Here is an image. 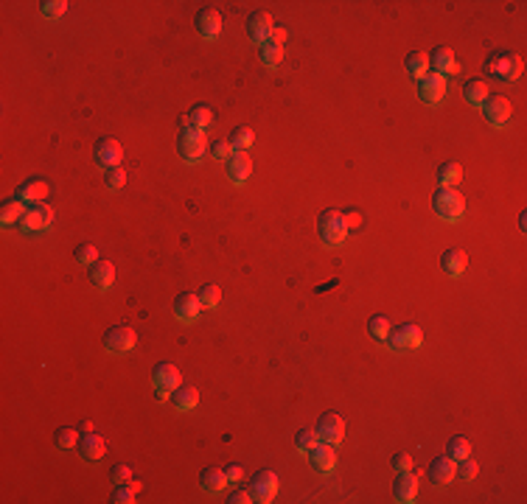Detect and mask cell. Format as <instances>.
Returning <instances> with one entry per match:
<instances>
[{
  "label": "cell",
  "instance_id": "ee69618b",
  "mask_svg": "<svg viewBox=\"0 0 527 504\" xmlns=\"http://www.w3.org/2000/svg\"><path fill=\"white\" fill-rule=\"evenodd\" d=\"M65 12H68L65 0H45V3H43V15H45L48 20H57V17H62Z\"/></svg>",
  "mask_w": 527,
  "mask_h": 504
},
{
  "label": "cell",
  "instance_id": "ab89813d",
  "mask_svg": "<svg viewBox=\"0 0 527 504\" xmlns=\"http://www.w3.org/2000/svg\"><path fill=\"white\" fill-rule=\"evenodd\" d=\"M295 445H297V451L309 454V451L317 445V434H314V429H311V431H309V429H300V431L295 434Z\"/></svg>",
  "mask_w": 527,
  "mask_h": 504
},
{
  "label": "cell",
  "instance_id": "5b68a950",
  "mask_svg": "<svg viewBox=\"0 0 527 504\" xmlns=\"http://www.w3.org/2000/svg\"><path fill=\"white\" fill-rule=\"evenodd\" d=\"M51 224H54V210L45 202H37V205L26 207V213L17 221V230H23V232H43Z\"/></svg>",
  "mask_w": 527,
  "mask_h": 504
},
{
  "label": "cell",
  "instance_id": "4fadbf2b",
  "mask_svg": "<svg viewBox=\"0 0 527 504\" xmlns=\"http://www.w3.org/2000/svg\"><path fill=\"white\" fill-rule=\"evenodd\" d=\"M446 96V82L443 76H435V73H424L418 79V98L424 104H440Z\"/></svg>",
  "mask_w": 527,
  "mask_h": 504
},
{
  "label": "cell",
  "instance_id": "603a6c76",
  "mask_svg": "<svg viewBox=\"0 0 527 504\" xmlns=\"http://www.w3.org/2000/svg\"><path fill=\"white\" fill-rule=\"evenodd\" d=\"M440 267L449 278H460L468 267V258H466V252L463 249H446L443 252V258H440Z\"/></svg>",
  "mask_w": 527,
  "mask_h": 504
},
{
  "label": "cell",
  "instance_id": "1f68e13d",
  "mask_svg": "<svg viewBox=\"0 0 527 504\" xmlns=\"http://www.w3.org/2000/svg\"><path fill=\"white\" fill-rule=\"evenodd\" d=\"M253 129L250 126H236L233 132H230V138H228V143H230V149L233 151H247L250 146H253Z\"/></svg>",
  "mask_w": 527,
  "mask_h": 504
},
{
  "label": "cell",
  "instance_id": "f6af8a7d",
  "mask_svg": "<svg viewBox=\"0 0 527 504\" xmlns=\"http://www.w3.org/2000/svg\"><path fill=\"white\" fill-rule=\"evenodd\" d=\"M233 154V149H230V143L228 140H216L214 146H211V157L216 160V163H228V157Z\"/></svg>",
  "mask_w": 527,
  "mask_h": 504
},
{
  "label": "cell",
  "instance_id": "83f0119b",
  "mask_svg": "<svg viewBox=\"0 0 527 504\" xmlns=\"http://www.w3.org/2000/svg\"><path fill=\"white\" fill-rule=\"evenodd\" d=\"M463 96H466L468 104L482 107V101L488 98V84H485L482 79H468V82L463 84Z\"/></svg>",
  "mask_w": 527,
  "mask_h": 504
},
{
  "label": "cell",
  "instance_id": "7dc6e473",
  "mask_svg": "<svg viewBox=\"0 0 527 504\" xmlns=\"http://www.w3.org/2000/svg\"><path fill=\"white\" fill-rule=\"evenodd\" d=\"M393 468L396 470H410L413 468V457L410 454H396L393 457Z\"/></svg>",
  "mask_w": 527,
  "mask_h": 504
},
{
  "label": "cell",
  "instance_id": "74e56055",
  "mask_svg": "<svg viewBox=\"0 0 527 504\" xmlns=\"http://www.w3.org/2000/svg\"><path fill=\"white\" fill-rule=\"evenodd\" d=\"M79 429H68V426H62V429H57L54 431V443H57V448H76V443H79Z\"/></svg>",
  "mask_w": 527,
  "mask_h": 504
},
{
  "label": "cell",
  "instance_id": "7c38bea8",
  "mask_svg": "<svg viewBox=\"0 0 527 504\" xmlns=\"http://www.w3.org/2000/svg\"><path fill=\"white\" fill-rule=\"evenodd\" d=\"M314 434H317V440L336 445V443H339V440L345 437V423H342V417H339V415L328 412V415H322V417L317 420V426H314Z\"/></svg>",
  "mask_w": 527,
  "mask_h": 504
},
{
  "label": "cell",
  "instance_id": "836d02e7",
  "mask_svg": "<svg viewBox=\"0 0 527 504\" xmlns=\"http://www.w3.org/2000/svg\"><path fill=\"white\" fill-rule=\"evenodd\" d=\"M188 124L191 126H197V129H208L211 124H214V112H211V107H205V104H197L191 112H188Z\"/></svg>",
  "mask_w": 527,
  "mask_h": 504
},
{
  "label": "cell",
  "instance_id": "9a60e30c",
  "mask_svg": "<svg viewBox=\"0 0 527 504\" xmlns=\"http://www.w3.org/2000/svg\"><path fill=\"white\" fill-rule=\"evenodd\" d=\"M222 15L216 12V9H211V6H205L202 12H197V20H194V26H197V31L205 37V40H216L219 34H222Z\"/></svg>",
  "mask_w": 527,
  "mask_h": 504
},
{
  "label": "cell",
  "instance_id": "2e32d148",
  "mask_svg": "<svg viewBox=\"0 0 527 504\" xmlns=\"http://www.w3.org/2000/svg\"><path fill=\"white\" fill-rule=\"evenodd\" d=\"M272 34V17L269 12H253L247 17V37L255 43V45H264Z\"/></svg>",
  "mask_w": 527,
  "mask_h": 504
},
{
  "label": "cell",
  "instance_id": "d6a6232c",
  "mask_svg": "<svg viewBox=\"0 0 527 504\" xmlns=\"http://www.w3.org/2000/svg\"><path fill=\"white\" fill-rule=\"evenodd\" d=\"M404 68H407V73L410 76H415V79H421L426 71H429V59H426V54H421V51H413L407 59H404Z\"/></svg>",
  "mask_w": 527,
  "mask_h": 504
},
{
  "label": "cell",
  "instance_id": "9c48e42d",
  "mask_svg": "<svg viewBox=\"0 0 527 504\" xmlns=\"http://www.w3.org/2000/svg\"><path fill=\"white\" fill-rule=\"evenodd\" d=\"M510 101L505 96H496V93H488V98L482 101V115L491 126H505L510 121Z\"/></svg>",
  "mask_w": 527,
  "mask_h": 504
},
{
  "label": "cell",
  "instance_id": "f546056e",
  "mask_svg": "<svg viewBox=\"0 0 527 504\" xmlns=\"http://www.w3.org/2000/svg\"><path fill=\"white\" fill-rule=\"evenodd\" d=\"M281 57H283V45L267 40L264 45H258V59L267 65V68H278L281 65Z\"/></svg>",
  "mask_w": 527,
  "mask_h": 504
},
{
  "label": "cell",
  "instance_id": "4dcf8cb0",
  "mask_svg": "<svg viewBox=\"0 0 527 504\" xmlns=\"http://www.w3.org/2000/svg\"><path fill=\"white\" fill-rule=\"evenodd\" d=\"M460 177H463V168H460V163H454V160H449V163H443V165L438 168V182H440V188L457 185Z\"/></svg>",
  "mask_w": 527,
  "mask_h": 504
},
{
  "label": "cell",
  "instance_id": "cb8c5ba5",
  "mask_svg": "<svg viewBox=\"0 0 527 504\" xmlns=\"http://www.w3.org/2000/svg\"><path fill=\"white\" fill-rule=\"evenodd\" d=\"M90 281H93V286L96 289H101V292H107L110 286H112V281H115V267L110 264V261H96V264H90Z\"/></svg>",
  "mask_w": 527,
  "mask_h": 504
},
{
  "label": "cell",
  "instance_id": "e575fe53",
  "mask_svg": "<svg viewBox=\"0 0 527 504\" xmlns=\"http://www.w3.org/2000/svg\"><path fill=\"white\" fill-rule=\"evenodd\" d=\"M446 454H449L454 462H460V459L471 457V443H468L466 437H452V440L446 443Z\"/></svg>",
  "mask_w": 527,
  "mask_h": 504
},
{
  "label": "cell",
  "instance_id": "8992f818",
  "mask_svg": "<svg viewBox=\"0 0 527 504\" xmlns=\"http://www.w3.org/2000/svg\"><path fill=\"white\" fill-rule=\"evenodd\" d=\"M424 342V331L413 323H401L399 328H390L387 334V345L393 350H413V348H421Z\"/></svg>",
  "mask_w": 527,
  "mask_h": 504
},
{
  "label": "cell",
  "instance_id": "f35d334b",
  "mask_svg": "<svg viewBox=\"0 0 527 504\" xmlns=\"http://www.w3.org/2000/svg\"><path fill=\"white\" fill-rule=\"evenodd\" d=\"M124 182H126V171H124L121 165H115V168H107V171H104V185H107L110 191H121V188H124Z\"/></svg>",
  "mask_w": 527,
  "mask_h": 504
},
{
  "label": "cell",
  "instance_id": "f1b7e54d",
  "mask_svg": "<svg viewBox=\"0 0 527 504\" xmlns=\"http://www.w3.org/2000/svg\"><path fill=\"white\" fill-rule=\"evenodd\" d=\"M23 213H26V202H23V199H17V196H15V199H6L3 207H0V221H3L6 227H9V224H17Z\"/></svg>",
  "mask_w": 527,
  "mask_h": 504
},
{
  "label": "cell",
  "instance_id": "bcb514c9",
  "mask_svg": "<svg viewBox=\"0 0 527 504\" xmlns=\"http://www.w3.org/2000/svg\"><path fill=\"white\" fill-rule=\"evenodd\" d=\"M110 476H112V482H115V484H124V482H129V479H132V470H129V465H112Z\"/></svg>",
  "mask_w": 527,
  "mask_h": 504
},
{
  "label": "cell",
  "instance_id": "3957f363",
  "mask_svg": "<svg viewBox=\"0 0 527 504\" xmlns=\"http://www.w3.org/2000/svg\"><path fill=\"white\" fill-rule=\"evenodd\" d=\"M317 232H320V238H322V244H328V246H339L342 241H345V235H348V224H345V213H339V210H322L320 213V218H317Z\"/></svg>",
  "mask_w": 527,
  "mask_h": 504
},
{
  "label": "cell",
  "instance_id": "8fae6325",
  "mask_svg": "<svg viewBox=\"0 0 527 504\" xmlns=\"http://www.w3.org/2000/svg\"><path fill=\"white\" fill-rule=\"evenodd\" d=\"M135 342H138V336L129 325H112L104 334V348L110 353H129L135 348Z\"/></svg>",
  "mask_w": 527,
  "mask_h": 504
},
{
  "label": "cell",
  "instance_id": "ac0fdd59",
  "mask_svg": "<svg viewBox=\"0 0 527 504\" xmlns=\"http://www.w3.org/2000/svg\"><path fill=\"white\" fill-rule=\"evenodd\" d=\"M306 457L311 459V465H314L320 473H331V470L336 468V454H334V445H331V443L317 440V445H314Z\"/></svg>",
  "mask_w": 527,
  "mask_h": 504
},
{
  "label": "cell",
  "instance_id": "d4e9b609",
  "mask_svg": "<svg viewBox=\"0 0 527 504\" xmlns=\"http://www.w3.org/2000/svg\"><path fill=\"white\" fill-rule=\"evenodd\" d=\"M45 193H48V182H45V179H26V182L17 188V199H23L26 205L43 202Z\"/></svg>",
  "mask_w": 527,
  "mask_h": 504
},
{
  "label": "cell",
  "instance_id": "d6986e66",
  "mask_svg": "<svg viewBox=\"0 0 527 504\" xmlns=\"http://www.w3.org/2000/svg\"><path fill=\"white\" fill-rule=\"evenodd\" d=\"M426 59H429V68H432L435 76H452V73L460 71L457 62H454V54H452L449 48H435Z\"/></svg>",
  "mask_w": 527,
  "mask_h": 504
},
{
  "label": "cell",
  "instance_id": "44dd1931",
  "mask_svg": "<svg viewBox=\"0 0 527 504\" xmlns=\"http://www.w3.org/2000/svg\"><path fill=\"white\" fill-rule=\"evenodd\" d=\"M454 468H457V462L446 454V457H435L426 473H429L432 484H449V482L454 479Z\"/></svg>",
  "mask_w": 527,
  "mask_h": 504
},
{
  "label": "cell",
  "instance_id": "52a82bcc",
  "mask_svg": "<svg viewBox=\"0 0 527 504\" xmlns=\"http://www.w3.org/2000/svg\"><path fill=\"white\" fill-rule=\"evenodd\" d=\"M250 496H253V501H261V504H267V501H272L275 498V493H278V473L275 470H258L253 479H250Z\"/></svg>",
  "mask_w": 527,
  "mask_h": 504
},
{
  "label": "cell",
  "instance_id": "277c9868",
  "mask_svg": "<svg viewBox=\"0 0 527 504\" xmlns=\"http://www.w3.org/2000/svg\"><path fill=\"white\" fill-rule=\"evenodd\" d=\"M432 210L443 218V221H457L466 210V199L454 191V188H438L432 196Z\"/></svg>",
  "mask_w": 527,
  "mask_h": 504
},
{
  "label": "cell",
  "instance_id": "7a4b0ae2",
  "mask_svg": "<svg viewBox=\"0 0 527 504\" xmlns=\"http://www.w3.org/2000/svg\"><path fill=\"white\" fill-rule=\"evenodd\" d=\"M177 151L186 163H200L208 154V138L197 126H183L177 135Z\"/></svg>",
  "mask_w": 527,
  "mask_h": 504
},
{
  "label": "cell",
  "instance_id": "484cf974",
  "mask_svg": "<svg viewBox=\"0 0 527 504\" xmlns=\"http://www.w3.org/2000/svg\"><path fill=\"white\" fill-rule=\"evenodd\" d=\"M228 484V476H225V468H202L200 473V487L205 493H222Z\"/></svg>",
  "mask_w": 527,
  "mask_h": 504
},
{
  "label": "cell",
  "instance_id": "b9f144b4",
  "mask_svg": "<svg viewBox=\"0 0 527 504\" xmlns=\"http://www.w3.org/2000/svg\"><path fill=\"white\" fill-rule=\"evenodd\" d=\"M76 261H79V264H96V261H98L96 244H79V246H76Z\"/></svg>",
  "mask_w": 527,
  "mask_h": 504
},
{
  "label": "cell",
  "instance_id": "30bf717a",
  "mask_svg": "<svg viewBox=\"0 0 527 504\" xmlns=\"http://www.w3.org/2000/svg\"><path fill=\"white\" fill-rule=\"evenodd\" d=\"M121 157H124V149H121L118 140H112V138H98V140H96V146H93V160H96V165H101V168L107 171V168H115V165L121 163Z\"/></svg>",
  "mask_w": 527,
  "mask_h": 504
},
{
  "label": "cell",
  "instance_id": "ba28073f",
  "mask_svg": "<svg viewBox=\"0 0 527 504\" xmlns=\"http://www.w3.org/2000/svg\"><path fill=\"white\" fill-rule=\"evenodd\" d=\"M151 384L157 387V398H165L168 392H174L180 387V370L174 364H168V362H160L151 370Z\"/></svg>",
  "mask_w": 527,
  "mask_h": 504
},
{
  "label": "cell",
  "instance_id": "f907efd6",
  "mask_svg": "<svg viewBox=\"0 0 527 504\" xmlns=\"http://www.w3.org/2000/svg\"><path fill=\"white\" fill-rule=\"evenodd\" d=\"M269 40H272V43H278V45H283V40H286V29H283V26H272Z\"/></svg>",
  "mask_w": 527,
  "mask_h": 504
},
{
  "label": "cell",
  "instance_id": "d590c367",
  "mask_svg": "<svg viewBox=\"0 0 527 504\" xmlns=\"http://www.w3.org/2000/svg\"><path fill=\"white\" fill-rule=\"evenodd\" d=\"M197 295H200V300H202V309H216V306H219V300H222V289H219L216 283L202 286Z\"/></svg>",
  "mask_w": 527,
  "mask_h": 504
},
{
  "label": "cell",
  "instance_id": "7bdbcfd3",
  "mask_svg": "<svg viewBox=\"0 0 527 504\" xmlns=\"http://www.w3.org/2000/svg\"><path fill=\"white\" fill-rule=\"evenodd\" d=\"M110 498H112L115 504H132V501H135V487H129V482L115 484V490H112Z\"/></svg>",
  "mask_w": 527,
  "mask_h": 504
},
{
  "label": "cell",
  "instance_id": "681fc988",
  "mask_svg": "<svg viewBox=\"0 0 527 504\" xmlns=\"http://www.w3.org/2000/svg\"><path fill=\"white\" fill-rule=\"evenodd\" d=\"M230 504H250L253 501V496H250V490H236L230 498H228Z\"/></svg>",
  "mask_w": 527,
  "mask_h": 504
},
{
  "label": "cell",
  "instance_id": "ffe728a7",
  "mask_svg": "<svg viewBox=\"0 0 527 504\" xmlns=\"http://www.w3.org/2000/svg\"><path fill=\"white\" fill-rule=\"evenodd\" d=\"M415 493H418V479L410 470H399V476L393 479V496H396V501L410 504L415 498Z\"/></svg>",
  "mask_w": 527,
  "mask_h": 504
},
{
  "label": "cell",
  "instance_id": "4316f807",
  "mask_svg": "<svg viewBox=\"0 0 527 504\" xmlns=\"http://www.w3.org/2000/svg\"><path fill=\"white\" fill-rule=\"evenodd\" d=\"M171 403H174V409H180V412L197 409V403H200L197 387H177V390L171 392Z\"/></svg>",
  "mask_w": 527,
  "mask_h": 504
},
{
  "label": "cell",
  "instance_id": "60d3db41",
  "mask_svg": "<svg viewBox=\"0 0 527 504\" xmlns=\"http://www.w3.org/2000/svg\"><path fill=\"white\" fill-rule=\"evenodd\" d=\"M477 462L471 459V457H466V459H460L457 462V468H454V479H466V482H471L474 476H477Z\"/></svg>",
  "mask_w": 527,
  "mask_h": 504
},
{
  "label": "cell",
  "instance_id": "c3c4849f",
  "mask_svg": "<svg viewBox=\"0 0 527 504\" xmlns=\"http://www.w3.org/2000/svg\"><path fill=\"white\" fill-rule=\"evenodd\" d=\"M225 476H228V482H242L244 470H242V465H239V462H230V465L225 468Z\"/></svg>",
  "mask_w": 527,
  "mask_h": 504
},
{
  "label": "cell",
  "instance_id": "8d00e7d4",
  "mask_svg": "<svg viewBox=\"0 0 527 504\" xmlns=\"http://www.w3.org/2000/svg\"><path fill=\"white\" fill-rule=\"evenodd\" d=\"M368 334H371L373 339H387V334H390V320L382 317V314L371 317V320H368Z\"/></svg>",
  "mask_w": 527,
  "mask_h": 504
},
{
  "label": "cell",
  "instance_id": "7402d4cb",
  "mask_svg": "<svg viewBox=\"0 0 527 504\" xmlns=\"http://www.w3.org/2000/svg\"><path fill=\"white\" fill-rule=\"evenodd\" d=\"M104 440L98 437V434H82L79 437V443H76V451H79V457L82 459H87V462H96V459H101L104 457Z\"/></svg>",
  "mask_w": 527,
  "mask_h": 504
},
{
  "label": "cell",
  "instance_id": "6da1fadb",
  "mask_svg": "<svg viewBox=\"0 0 527 504\" xmlns=\"http://www.w3.org/2000/svg\"><path fill=\"white\" fill-rule=\"evenodd\" d=\"M521 57L513 54V51H493L488 54L482 71L488 73V79H496V82H513L521 76Z\"/></svg>",
  "mask_w": 527,
  "mask_h": 504
},
{
  "label": "cell",
  "instance_id": "e0dca14e",
  "mask_svg": "<svg viewBox=\"0 0 527 504\" xmlns=\"http://www.w3.org/2000/svg\"><path fill=\"white\" fill-rule=\"evenodd\" d=\"M225 165H228V179L236 182V185H244L250 171H253V160H250L247 151H233Z\"/></svg>",
  "mask_w": 527,
  "mask_h": 504
},
{
  "label": "cell",
  "instance_id": "816d5d0a",
  "mask_svg": "<svg viewBox=\"0 0 527 504\" xmlns=\"http://www.w3.org/2000/svg\"><path fill=\"white\" fill-rule=\"evenodd\" d=\"M90 431H93V423H90V420H82V423H79V434H90Z\"/></svg>",
  "mask_w": 527,
  "mask_h": 504
},
{
  "label": "cell",
  "instance_id": "5bb4252c",
  "mask_svg": "<svg viewBox=\"0 0 527 504\" xmlns=\"http://www.w3.org/2000/svg\"><path fill=\"white\" fill-rule=\"evenodd\" d=\"M200 311H202V300L194 292H183V295H177V300H174V317H177L180 323H194L200 317Z\"/></svg>",
  "mask_w": 527,
  "mask_h": 504
}]
</instances>
